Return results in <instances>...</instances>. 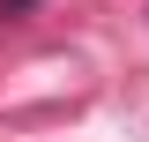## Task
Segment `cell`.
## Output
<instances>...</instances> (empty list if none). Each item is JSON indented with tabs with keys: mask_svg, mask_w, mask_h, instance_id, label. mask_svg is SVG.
<instances>
[{
	"mask_svg": "<svg viewBox=\"0 0 149 142\" xmlns=\"http://www.w3.org/2000/svg\"><path fill=\"white\" fill-rule=\"evenodd\" d=\"M22 8H30V0H0V15H22Z\"/></svg>",
	"mask_w": 149,
	"mask_h": 142,
	"instance_id": "1",
	"label": "cell"
}]
</instances>
